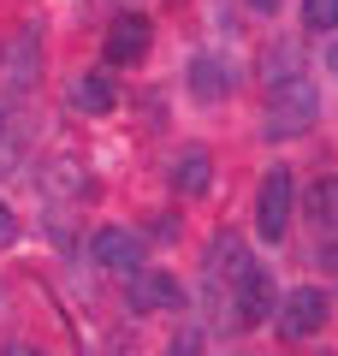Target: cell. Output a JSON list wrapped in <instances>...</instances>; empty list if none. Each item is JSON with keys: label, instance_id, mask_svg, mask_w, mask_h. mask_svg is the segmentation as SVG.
I'll use <instances>...</instances> for the list:
<instances>
[{"label": "cell", "instance_id": "6da1fadb", "mask_svg": "<svg viewBox=\"0 0 338 356\" xmlns=\"http://www.w3.org/2000/svg\"><path fill=\"white\" fill-rule=\"evenodd\" d=\"M332 321V297L321 285H297V291H279V309H273V327L285 344H309L314 332H326Z\"/></svg>", "mask_w": 338, "mask_h": 356}, {"label": "cell", "instance_id": "7a4b0ae2", "mask_svg": "<svg viewBox=\"0 0 338 356\" xmlns=\"http://www.w3.org/2000/svg\"><path fill=\"white\" fill-rule=\"evenodd\" d=\"M125 309L131 315H172V309H184V280L166 267H137L125 280Z\"/></svg>", "mask_w": 338, "mask_h": 356}, {"label": "cell", "instance_id": "3957f363", "mask_svg": "<svg viewBox=\"0 0 338 356\" xmlns=\"http://www.w3.org/2000/svg\"><path fill=\"white\" fill-rule=\"evenodd\" d=\"M291 208H297V178L285 166H273L261 178V196H255V232H261V243H279L291 232Z\"/></svg>", "mask_w": 338, "mask_h": 356}, {"label": "cell", "instance_id": "277c9868", "mask_svg": "<svg viewBox=\"0 0 338 356\" xmlns=\"http://www.w3.org/2000/svg\"><path fill=\"white\" fill-rule=\"evenodd\" d=\"M89 255H95V267H107V273H137V267H149V243H143L137 226H95V238H89Z\"/></svg>", "mask_w": 338, "mask_h": 356}, {"label": "cell", "instance_id": "5b68a950", "mask_svg": "<svg viewBox=\"0 0 338 356\" xmlns=\"http://www.w3.org/2000/svg\"><path fill=\"white\" fill-rule=\"evenodd\" d=\"M232 280H238V321H273L279 309V285H273V267L255 261V255H243L238 267H232Z\"/></svg>", "mask_w": 338, "mask_h": 356}, {"label": "cell", "instance_id": "8992f818", "mask_svg": "<svg viewBox=\"0 0 338 356\" xmlns=\"http://www.w3.org/2000/svg\"><path fill=\"white\" fill-rule=\"evenodd\" d=\"M149 42H154V24L143 13H119L107 24V36H101V60L119 72V65H143L149 60Z\"/></svg>", "mask_w": 338, "mask_h": 356}, {"label": "cell", "instance_id": "52a82bcc", "mask_svg": "<svg viewBox=\"0 0 338 356\" xmlns=\"http://www.w3.org/2000/svg\"><path fill=\"white\" fill-rule=\"evenodd\" d=\"M267 102H273L279 125H314V113H321V89L297 72V77H285V83H267Z\"/></svg>", "mask_w": 338, "mask_h": 356}, {"label": "cell", "instance_id": "ba28073f", "mask_svg": "<svg viewBox=\"0 0 338 356\" xmlns=\"http://www.w3.org/2000/svg\"><path fill=\"white\" fill-rule=\"evenodd\" d=\"M172 191L184 196V202H202V196L214 191V154H208V149H178V161H172Z\"/></svg>", "mask_w": 338, "mask_h": 356}, {"label": "cell", "instance_id": "9c48e42d", "mask_svg": "<svg viewBox=\"0 0 338 356\" xmlns=\"http://www.w3.org/2000/svg\"><path fill=\"white\" fill-rule=\"evenodd\" d=\"M72 107H77V113H89V119L113 113V107H119V83H113V72H83L72 83Z\"/></svg>", "mask_w": 338, "mask_h": 356}, {"label": "cell", "instance_id": "30bf717a", "mask_svg": "<svg viewBox=\"0 0 338 356\" xmlns=\"http://www.w3.org/2000/svg\"><path fill=\"white\" fill-rule=\"evenodd\" d=\"M190 95H196V102H208V107L232 95V72H225L220 54H196V60H190Z\"/></svg>", "mask_w": 338, "mask_h": 356}, {"label": "cell", "instance_id": "8fae6325", "mask_svg": "<svg viewBox=\"0 0 338 356\" xmlns=\"http://www.w3.org/2000/svg\"><path fill=\"white\" fill-rule=\"evenodd\" d=\"M297 202H303V214H309L314 226H332V232H338V172H321V178H309Z\"/></svg>", "mask_w": 338, "mask_h": 356}, {"label": "cell", "instance_id": "7c38bea8", "mask_svg": "<svg viewBox=\"0 0 338 356\" xmlns=\"http://www.w3.org/2000/svg\"><path fill=\"white\" fill-rule=\"evenodd\" d=\"M0 72L18 77V83H30V77H36V30H24V36H6V42H0Z\"/></svg>", "mask_w": 338, "mask_h": 356}, {"label": "cell", "instance_id": "4fadbf2b", "mask_svg": "<svg viewBox=\"0 0 338 356\" xmlns=\"http://www.w3.org/2000/svg\"><path fill=\"white\" fill-rule=\"evenodd\" d=\"M303 30H314V36H332L338 30V0H303Z\"/></svg>", "mask_w": 338, "mask_h": 356}, {"label": "cell", "instance_id": "5bb4252c", "mask_svg": "<svg viewBox=\"0 0 338 356\" xmlns=\"http://www.w3.org/2000/svg\"><path fill=\"white\" fill-rule=\"evenodd\" d=\"M243 255H238V232H220L214 238V250H208V267H238Z\"/></svg>", "mask_w": 338, "mask_h": 356}, {"label": "cell", "instance_id": "9a60e30c", "mask_svg": "<svg viewBox=\"0 0 338 356\" xmlns=\"http://www.w3.org/2000/svg\"><path fill=\"white\" fill-rule=\"evenodd\" d=\"M161 356H202V339H196V332H178V339L166 344Z\"/></svg>", "mask_w": 338, "mask_h": 356}, {"label": "cell", "instance_id": "2e32d148", "mask_svg": "<svg viewBox=\"0 0 338 356\" xmlns=\"http://www.w3.org/2000/svg\"><path fill=\"white\" fill-rule=\"evenodd\" d=\"M18 238V214H13V208H6V202H0V250H6V243H13Z\"/></svg>", "mask_w": 338, "mask_h": 356}, {"label": "cell", "instance_id": "e0dca14e", "mask_svg": "<svg viewBox=\"0 0 338 356\" xmlns=\"http://www.w3.org/2000/svg\"><path fill=\"white\" fill-rule=\"evenodd\" d=\"M0 356H48L42 344H24V339H13V344H0Z\"/></svg>", "mask_w": 338, "mask_h": 356}, {"label": "cell", "instance_id": "ac0fdd59", "mask_svg": "<svg viewBox=\"0 0 338 356\" xmlns=\"http://www.w3.org/2000/svg\"><path fill=\"white\" fill-rule=\"evenodd\" d=\"M314 255H321V267H338V238H326V243H321Z\"/></svg>", "mask_w": 338, "mask_h": 356}, {"label": "cell", "instance_id": "d6986e66", "mask_svg": "<svg viewBox=\"0 0 338 356\" xmlns=\"http://www.w3.org/2000/svg\"><path fill=\"white\" fill-rule=\"evenodd\" d=\"M250 13H255V18H267V13H279V0H250Z\"/></svg>", "mask_w": 338, "mask_h": 356}, {"label": "cell", "instance_id": "ffe728a7", "mask_svg": "<svg viewBox=\"0 0 338 356\" xmlns=\"http://www.w3.org/2000/svg\"><path fill=\"white\" fill-rule=\"evenodd\" d=\"M326 65H332V77H338V42H332V54H326Z\"/></svg>", "mask_w": 338, "mask_h": 356}]
</instances>
